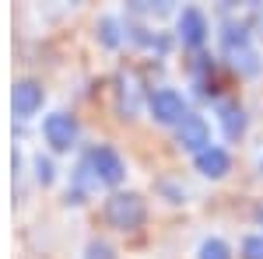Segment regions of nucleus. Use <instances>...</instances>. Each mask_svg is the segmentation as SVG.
<instances>
[{
    "instance_id": "nucleus-1",
    "label": "nucleus",
    "mask_w": 263,
    "mask_h": 259,
    "mask_svg": "<svg viewBox=\"0 0 263 259\" xmlns=\"http://www.w3.org/2000/svg\"><path fill=\"white\" fill-rule=\"evenodd\" d=\"M144 217H147V207H144V200L137 193H112L105 200V221L112 228H120V231L141 228Z\"/></svg>"
},
{
    "instance_id": "nucleus-2",
    "label": "nucleus",
    "mask_w": 263,
    "mask_h": 259,
    "mask_svg": "<svg viewBox=\"0 0 263 259\" xmlns=\"http://www.w3.org/2000/svg\"><path fill=\"white\" fill-rule=\"evenodd\" d=\"M81 165L91 172V175H95V182H105V186H120L123 175H126V165H123V158L112 151V147H105V144L91 147V151L84 154Z\"/></svg>"
},
{
    "instance_id": "nucleus-3",
    "label": "nucleus",
    "mask_w": 263,
    "mask_h": 259,
    "mask_svg": "<svg viewBox=\"0 0 263 259\" xmlns=\"http://www.w3.org/2000/svg\"><path fill=\"white\" fill-rule=\"evenodd\" d=\"M78 133H81V126H78L74 116H67V112H53V116L42 119V137H46V144H49L53 151L74 147V144H78Z\"/></svg>"
},
{
    "instance_id": "nucleus-4",
    "label": "nucleus",
    "mask_w": 263,
    "mask_h": 259,
    "mask_svg": "<svg viewBox=\"0 0 263 259\" xmlns=\"http://www.w3.org/2000/svg\"><path fill=\"white\" fill-rule=\"evenodd\" d=\"M147 109H151V116L165 126H179L186 119V98H182L179 91H172V88H158L151 98H147Z\"/></svg>"
},
{
    "instance_id": "nucleus-5",
    "label": "nucleus",
    "mask_w": 263,
    "mask_h": 259,
    "mask_svg": "<svg viewBox=\"0 0 263 259\" xmlns=\"http://www.w3.org/2000/svg\"><path fill=\"white\" fill-rule=\"evenodd\" d=\"M42 98H46V91H42L39 81H32V77L14 81V88H11V109H14L18 119L35 116V112L42 109Z\"/></svg>"
},
{
    "instance_id": "nucleus-6",
    "label": "nucleus",
    "mask_w": 263,
    "mask_h": 259,
    "mask_svg": "<svg viewBox=\"0 0 263 259\" xmlns=\"http://www.w3.org/2000/svg\"><path fill=\"white\" fill-rule=\"evenodd\" d=\"M176 140H179L182 151H193V154H200L211 147V130H207V119L203 116H193V112H186V119L176 126Z\"/></svg>"
},
{
    "instance_id": "nucleus-7",
    "label": "nucleus",
    "mask_w": 263,
    "mask_h": 259,
    "mask_svg": "<svg viewBox=\"0 0 263 259\" xmlns=\"http://www.w3.org/2000/svg\"><path fill=\"white\" fill-rule=\"evenodd\" d=\"M179 39H182V46H203V39H207V18H203L197 7H182Z\"/></svg>"
},
{
    "instance_id": "nucleus-8",
    "label": "nucleus",
    "mask_w": 263,
    "mask_h": 259,
    "mask_svg": "<svg viewBox=\"0 0 263 259\" xmlns=\"http://www.w3.org/2000/svg\"><path fill=\"white\" fill-rule=\"evenodd\" d=\"M197 168H200V175H207V179H221L224 172L232 168V158H228L224 147H207V151L197 154Z\"/></svg>"
},
{
    "instance_id": "nucleus-9",
    "label": "nucleus",
    "mask_w": 263,
    "mask_h": 259,
    "mask_svg": "<svg viewBox=\"0 0 263 259\" xmlns=\"http://www.w3.org/2000/svg\"><path fill=\"white\" fill-rule=\"evenodd\" d=\"M218 119L224 126V137L239 140L246 133V112L239 102H218Z\"/></svg>"
},
{
    "instance_id": "nucleus-10",
    "label": "nucleus",
    "mask_w": 263,
    "mask_h": 259,
    "mask_svg": "<svg viewBox=\"0 0 263 259\" xmlns=\"http://www.w3.org/2000/svg\"><path fill=\"white\" fill-rule=\"evenodd\" d=\"M95 32H99V42H102V46H109V49H116V46L123 42V35H120V21L109 18V14H105V18H99Z\"/></svg>"
},
{
    "instance_id": "nucleus-11",
    "label": "nucleus",
    "mask_w": 263,
    "mask_h": 259,
    "mask_svg": "<svg viewBox=\"0 0 263 259\" xmlns=\"http://www.w3.org/2000/svg\"><path fill=\"white\" fill-rule=\"evenodd\" d=\"M197 259H232V249H228L221 238H203L200 256H197Z\"/></svg>"
},
{
    "instance_id": "nucleus-12",
    "label": "nucleus",
    "mask_w": 263,
    "mask_h": 259,
    "mask_svg": "<svg viewBox=\"0 0 263 259\" xmlns=\"http://www.w3.org/2000/svg\"><path fill=\"white\" fill-rule=\"evenodd\" d=\"M232 67L242 70V74H256V70H260V63H256V53H253V49H235V53H232Z\"/></svg>"
},
{
    "instance_id": "nucleus-13",
    "label": "nucleus",
    "mask_w": 263,
    "mask_h": 259,
    "mask_svg": "<svg viewBox=\"0 0 263 259\" xmlns=\"http://www.w3.org/2000/svg\"><path fill=\"white\" fill-rule=\"evenodd\" d=\"M84 259H116V249H112L109 242L95 238V242H88V249H84Z\"/></svg>"
},
{
    "instance_id": "nucleus-14",
    "label": "nucleus",
    "mask_w": 263,
    "mask_h": 259,
    "mask_svg": "<svg viewBox=\"0 0 263 259\" xmlns=\"http://www.w3.org/2000/svg\"><path fill=\"white\" fill-rule=\"evenodd\" d=\"M242 259H263V235H246Z\"/></svg>"
},
{
    "instance_id": "nucleus-15",
    "label": "nucleus",
    "mask_w": 263,
    "mask_h": 259,
    "mask_svg": "<svg viewBox=\"0 0 263 259\" xmlns=\"http://www.w3.org/2000/svg\"><path fill=\"white\" fill-rule=\"evenodd\" d=\"M32 165H35V179H39L42 186H49V182H53V161L42 158V154H35V161H32Z\"/></svg>"
},
{
    "instance_id": "nucleus-16",
    "label": "nucleus",
    "mask_w": 263,
    "mask_h": 259,
    "mask_svg": "<svg viewBox=\"0 0 263 259\" xmlns=\"http://www.w3.org/2000/svg\"><path fill=\"white\" fill-rule=\"evenodd\" d=\"M260 175H263V158H260Z\"/></svg>"
}]
</instances>
